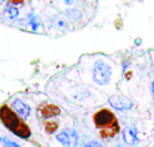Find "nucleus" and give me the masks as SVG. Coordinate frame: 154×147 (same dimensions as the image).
Wrapping results in <instances>:
<instances>
[{
	"instance_id": "nucleus-1",
	"label": "nucleus",
	"mask_w": 154,
	"mask_h": 147,
	"mask_svg": "<svg viewBox=\"0 0 154 147\" xmlns=\"http://www.w3.org/2000/svg\"><path fill=\"white\" fill-rule=\"evenodd\" d=\"M93 122L97 128L101 130V138H112L119 132V123L115 115L108 110H100L93 115Z\"/></svg>"
},
{
	"instance_id": "nucleus-2",
	"label": "nucleus",
	"mask_w": 154,
	"mask_h": 147,
	"mask_svg": "<svg viewBox=\"0 0 154 147\" xmlns=\"http://www.w3.org/2000/svg\"><path fill=\"white\" fill-rule=\"evenodd\" d=\"M0 120L3 122V124L11 132H14L15 135H18L20 138H29L30 134H31L29 127L19 119V116L5 105H3L0 108Z\"/></svg>"
},
{
	"instance_id": "nucleus-3",
	"label": "nucleus",
	"mask_w": 154,
	"mask_h": 147,
	"mask_svg": "<svg viewBox=\"0 0 154 147\" xmlns=\"http://www.w3.org/2000/svg\"><path fill=\"white\" fill-rule=\"evenodd\" d=\"M111 76H112V70L111 66L108 64H106L104 61H96L93 64V69H92V78L97 85H107L111 81Z\"/></svg>"
},
{
	"instance_id": "nucleus-4",
	"label": "nucleus",
	"mask_w": 154,
	"mask_h": 147,
	"mask_svg": "<svg viewBox=\"0 0 154 147\" xmlns=\"http://www.w3.org/2000/svg\"><path fill=\"white\" fill-rule=\"evenodd\" d=\"M108 104L116 111H128L133 108V101L125 96H119V94L109 96Z\"/></svg>"
},
{
	"instance_id": "nucleus-5",
	"label": "nucleus",
	"mask_w": 154,
	"mask_h": 147,
	"mask_svg": "<svg viewBox=\"0 0 154 147\" xmlns=\"http://www.w3.org/2000/svg\"><path fill=\"white\" fill-rule=\"evenodd\" d=\"M57 140L64 147H75L77 145V134L75 130H65L57 135Z\"/></svg>"
},
{
	"instance_id": "nucleus-6",
	"label": "nucleus",
	"mask_w": 154,
	"mask_h": 147,
	"mask_svg": "<svg viewBox=\"0 0 154 147\" xmlns=\"http://www.w3.org/2000/svg\"><path fill=\"white\" fill-rule=\"evenodd\" d=\"M60 108L54 104H42L38 108V118L39 119H49L60 115Z\"/></svg>"
},
{
	"instance_id": "nucleus-7",
	"label": "nucleus",
	"mask_w": 154,
	"mask_h": 147,
	"mask_svg": "<svg viewBox=\"0 0 154 147\" xmlns=\"http://www.w3.org/2000/svg\"><path fill=\"white\" fill-rule=\"evenodd\" d=\"M123 142L128 146H134L138 143V131L134 126L126 127L123 130Z\"/></svg>"
},
{
	"instance_id": "nucleus-8",
	"label": "nucleus",
	"mask_w": 154,
	"mask_h": 147,
	"mask_svg": "<svg viewBox=\"0 0 154 147\" xmlns=\"http://www.w3.org/2000/svg\"><path fill=\"white\" fill-rule=\"evenodd\" d=\"M12 110L16 112V115L20 116L22 119H26L30 116V107L26 104V103H23L22 100H14L12 103Z\"/></svg>"
},
{
	"instance_id": "nucleus-9",
	"label": "nucleus",
	"mask_w": 154,
	"mask_h": 147,
	"mask_svg": "<svg viewBox=\"0 0 154 147\" xmlns=\"http://www.w3.org/2000/svg\"><path fill=\"white\" fill-rule=\"evenodd\" d=\"M66 16L72 22H79L80 19H81L82 14H81V11L77 10V8H69V10L66 11Z\"/></svg>"
},
{
	"instance_id": "nucleus-10",
	"label": "nucleus",
	"mask_w": 154,
	"mask_h": 147,
	"mask_svg": "<svg viewBox=\"0 0 154 147\" xmlns=\"http://www.w3.org/2000/svg\"><path fill=\"white\" fill-rule=\"evenodd\" d=\"M18 15H19V11H18V8H15V7H7L4 11V16L7 19H10V20L18 18Z\"/></svg>"
},
{
	"instance_id": "nucleus-11",
	"label": "nucleus",
	"mask_w": 154,
	"mask_h": 147,
	"mask_svg": "<svg viewBox=\"0 0 154 147\" xmlns=\"http://www.w3.org/2000/svg\"><path fill=\"white\" fill-rule=\"evenodd\" d=\"M57 126L58 124L56 123V122H46V124H45V130H46V132H49V134H53L54 131L57 130Z\"/></svg>"
},
{
	"instance_id": "nucleus-12",
	"label": "nucleus",
	"mask_w": 154,
	"mask_h": 147,
	"mask_svg": "<svg viewBox=\"0 0 154 147\" xmlns=\"http://www.w3.org/2000/svg\"><path fill=\"white\" fill-rule=\"evenodd\" d=\"M56 26L58 27L60 30H64V28H66V22L64 20V18H57L56 19Z\"/></svg>"
},
{
	"instance_id": "nucleus-13",
	"label": "nucleus",
	"mask_w": 154,
	"mask_h": 147,
	"mask_svg": "<svg viewBox=\"0 0 154 147\" xmlns=\"http://www.w3.org/2000/svg\"><path fill=\"white\" fill-rule=\"evenodd\" d=\"M81 147H103V145L99 142H95V140H92V142H88L85 143V145H82Z\"/></svg>"
},
{
	"instance_id": "nucleus-14",
	"label": "nucleus",
	"mask_w": 154,
	"mask_h": 147,
	"mask_svg": "<svg viewBox=\"0 0 154 147\" xmlns=\"http://www.w3.org/2000/svg\"><path fill=\"white\" fill-rule=\"evenodd\" d=\"M0 140H2V142L4 143V145L7 146V147H19L15 142H11V140H7V139H4V138H0Z\"/></svg>"
},
{
	"instance_id": "nucleus-15",
	"label": "nucleus",
	"mask_w": 154,
	"mask_h": 147,
	"mask_svg": "<svg viewBox=\"0 0 154 147\" xmlns=\"http://www.w3.org/2000/svg\"><path fill=\"white\" fill-rule=\"evenodd\" d=\"M152 94H153V99H154V80L152 82Z\"/></svg>"
},
{
	"instance_id": "nucleus-16",
	"label": "nucleus",
	"mask_w": 154,
	"mask_h": 147,
	"mask_svg": "<svg viewBox=\"0 0 154 147\" xmlns=\"http://www.w3.org/2000/svg\"><path fill=\"white\" fill-rule=\"evenodd\" d=\"M64 2H65V3H66V4H70V3H72V2H73V0H64Z\"/></svg>"
},
{
	"instance_id": "nucleus-17",
	"label": "nucleus",
	"mask_w": 154,
	"mask_h": 147,
	"mask_svg": "<svg viewBox=\"0 0 154 147\" xmlns=\"http://www.w3.org/2000/svg\"><path fill=\"white\" fill-rule=\"evenodd\" d=\"M5 2V0H0V3H4Z\"/></svg>"
},
{
	"instance_id": "nucleus-18",
	"label": "nucleus",
	"mask_w": 154,
	"mask_h": 147,
	"mask_svg": "<svg viewBox=\"0 0 154 147\" xmlns=\"http://www.w3.org/2000/svg\"><path fill=\"white\" fill-rule=\"evenodd\" d=\"M118 147H120V146H118Z\"/></svg>"
}]
</instances>
